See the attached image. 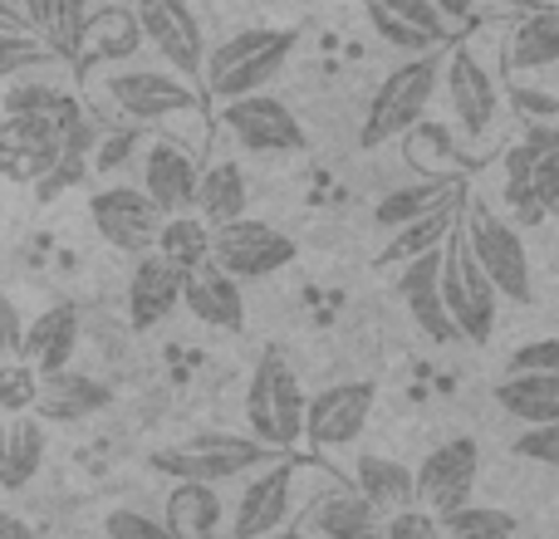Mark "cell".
<instances>
[{"label": "cell", "mask_w": 559, "mask_h": 539, "mask_svg": "<svg viewBox=\"0 0 559 539\" xmlns=\"http://www.w3.org/2000/svg\"><path fill=\"white\" fill-rule=\"evenodd\" d=\"M442 69L447 55L442 49H427V55H407L383 84L368 98L364 128H358V143L364 147H388L407 133L413 123H423L427 108H432L437 88H442Z\"/></svg>", "instance_id": "cell-1"}, {"label": "cell", "mask_w": 559, "mask_h": 539, "mask_svg": "<svg viewBox=\"0 0 559 539\" xmlns=\"http://www.w3.org/2000/svg\"><path fill=\"white\" fill-rule=\"evenodd\" d=\"M289 49H295V29H275V25H251L241 35L222 39L206 55V69H202L206 94L222 98V104L261 94L265 84L280 79V69L289 64Z\"/></svg>", "instance_id": "cell-2"}, {"label": "cell", "mask_w": 559, "mask_h": 539, "mask_svg": "<svg viewBox=\"0 0 559 539\" xmlns=\"http://www.w3.org/2000/svg\"><path fill=\"white\" fill-rule=\"evenodd\" d=\"M84 118V108L74 98H59L55 108L39 113H5L0 118V177L10 182H45L59 167L69 143V128Z\"/></svg>", "instance_id": "cell-3"}, {"label": "cell", "mask_w": 559, "mask_h": 539, "mask_svg": "<svg viewBox=\"0 0 559 539\" xmlns=\"http://www.w3.org/2000/svg\"><path fill=\"white\" fill-rule=\"evenodd\" d=\"M275 446H265L261 436H236V432H202V436H187L177 446H163V452L147 456V466L163 476H177V481H206V486H222L231 476L246 471H261V466L275 462Z\"/></svg>", "instance_id": "cell-4"}, {"label": "cell", "mask_w": 559, "mask_h": 539, "mask_svg": "<svg viewBox=\"0 0 559 539\" xmlns=\"http://www.w3.org/2000/svg\"><path fill=\"white\" fill-rule=\"evenodd\" d=\"M305 387H299L289 358L271 348V354L255 363L251 387H246V422H251V436H261L275 452H289V446L305 436Z\"/></svg>", "instance_id": "cell-5"}, {"label": "cell", "mask_w": 559, "mask_h": 539, "mask_svg": "<svg viewBox=\"0 0 559 539\" xmlns=\"http://www.w3.org/2000/svg\"><path fill=\"white\" fill-rule=\"evenodd\" d=\"M442 299H447V314H452L462 344H486V338L496 334L501 289L476 265L472 245H466V236H462V221H456V231L442 241Z\"/></svg>", "instance_id": "cell-6"}, {"label": "cell", "mask_w": 559, "mask_h": 539, "mask_svg": "<svg viewBox=\"0 0 559 539\" xmlns=\"http://www.w3.org/2000/svg\"><path fill=\"white\" fill-rule=\"evenodd\" d=\"M462 236H466V245H472L476 265L486 270V279L501 289V299L531 304V295H535V285H531V251H525L521 231H515L511 221H501V216H496L486 202H466L462 206Z\"/></svg>", "instance_id": "cell-7"}, {"label": "cell", "mask_w": 559, "mask_h": 539, "mask_svg": "<svg viewBox=\"0 0 559 539\" xmlns=\"http://www.w3.org/2000/svg\"><path fill=\"white\" fill-rule=\"evenodd\" d=\"M138 29H143V45H153L167 59V69L182 79H202L206 69V35L202 20L192 15L187 0H133Z\"/></svg>", "instance_id": "cell-8"}, {"label": "cell", "mask_w": 559, "mask_h": 539, "mask_svg": "<svg viewBox=\"0 0 559 539\" xmlns=\"http://www.w3.org/2000/svg\"><path fill=\"white\" fill-rule=\"evenodd\" d=\"M88 216H94V231L114 251H128V255L157 251V236H163V221H167L163 206L143 187H98L88 196Z\"/></svg>", "instance_id": "cell-9"}, {"label": "cell", "mask_w": 559, "mask_h": 539, "mask_svg": "<svg viewBox=\"0 0 559 539\" xmlns=\"http://www.w3.org/2000/svg\"><path fill=\"white\" fill-rule=\"evenodd\" d=\"M212 261L231 279H265L295 261V241L285 231H275L271 221L236 216V221L212 231Z\"/></svg>", "instance_id": "cell-10"}, {"label": "cell", "mask_w": 559, "mask_h": 539, "mask_svg": "<svg viewBox=\"0 0 559 539\" xmlns=\"http://www.w3.org/2000/svg\"><path fill=\"white\" fill-rule=\"evenodd\" d=\"M108 98L133 123H167L177 113H197V104H202L192 79L173 74V69H123V74H108Z\"/></svg>", "instance_id": "cell-11"}, {"label": "cell", "mask_w": 559, "mask_h": 539, "mask_svg": "<svg viewBox=\"0 0 559 539\" xmlns=\"http://www.w3.org/2000/svg\"><path fill=\"white\" fill-rule=\"evenodd\" d=\"M222 123L246 153H261V157L305 153V128H299V118L289 113V104H280L265 88L222 104Z\"/></svg>", "instance_id": "cell-12"}, {"label": "cell", "mask_w": 559, "mask_h": 539, "mask_svg": "<svg viewBox=\"0 0 559 539\" xmlns=\"http://www.w3.org/2000/svg\"><path fill=\"white\" fill-rule=\"evenodd\" d=\"M413 476H417V505H427L432 515H447L472 501L476 476H481V446L472 436H452V442L432 446Z\"/></svg>", "instance_id": "cell-13"}, {"label": "cell", "mask_w": 559, "mask_h": 539, "mask_svg": "<svg viewBox=\"0 0 559 539\" xmlns=\"http://www.w3.org/2000/svg\"><path fill=\"white\" fill-rule=\"evenodd\" d=\"M373 417V383H334L305 403V436L324 452L354 446Z\"/></svg>", "instance_id": "cell-14"}, {"label": "cell", "mask_w": 559, "mask_h": 539, "mask_svg": "<svg viewBox=\"0 0 559 539\" xmlns=\"http://www.w3.org/2000/svg\"><path fill=\"white\" fill-rule=\"evenodd\" d=\"M397 299H403L407 319H413L432 344H462L452 314H447V299H442V245L397 265Z\"/></svg>", "instance_id": "cell-15"}, {"label": "cell", "mask_w": 559, "mask_h": 539, "mask_svg": "<svg viewBox=\"0 0 559 539\" xmlns=\"http://www.w3.org/2000/svg\"><path fill=\"white\" fill-rule=\"evenodd\" d=\"M289 505H295V466L275 456L271 466H261V476H251V486L236 501L231 539H271L275 530H285Z\"/></svg>", "instance_id": "cell-16"}, {"label": "cell", "mask_w": 559, "mask_h": 539, "mask_svg": "<svg viewBox=\"0 0 559 539\" xmlns=\"http://www.w3.org/2000/svg\"><path fill=\"white\" fill-rule=\"evenodd\" d=\"M447 84V104H452V118L472 143H481L496 128V108H501V94H496V79L486 74V64L472 55V49H456L442 69Z\"/></svg>", "instance_id": "cell-17"}, {"label": "cell", "mask_w": 559, "mask_h": 539, "mask_svg": "<svg viewBox=\"0 0 559 539\" xmlns=\"http://www.w3.org/2000/svg\"><path fill=\"white\" fill-rule=\"evenodd\" d=\"M197 182H202V163L173 137H153L143 147V192L163 206V216L197 212Z\"/></svg>", "instance_id": "cell-18"}, {"label": "cell", "mask_w": 559, "mask_h": 539, "mask_svg": "<svg viewBox=\"0 0 559 539\" xmlns=\"http://www.w3.org/2000/svg\"><path fill=\"white\" fill-rule=\"evenodd\" d=\"M143 49V29H138V15L123 5H104V10H88L84 25H79L74 45H69V59H74L79 74L98 64H123Z\"/></svg>", "instance_id": "cell-19"}, {"label": "cell", "mask_w": 559, "mask_h": 539, "mask_svg": "<svg viewBox=\"0 0 559 539\" xmlns=\"http://www.w3.org/2000/svg\"><path fill=\"white\" fill-rule=\"evenodd\" d=\"M182 285L187 270H177L167 255H138L133 275H128V319H133V328H157L163 319H173V309L182 304Z\"/></svg>", "instance_id": "cell-20"}, {"label": "cell", "mask_w": 559, "mask_h": 539, "mask_svg": "<svg viewBox=\"0 0 559 539\" xmlns=\"http://www.w3.org/2000/svg\"><path fill=\"white\" fill-rule=\"evenodd\" d=\"M182 304L192 319L212 328H246V295H241V279H231L216 261H202L197 270H187V285H182Z\"/></svg>", "instance_id": "cell-21"}, {"label": "cell", "mask_w": 559, "mask_h": 539, "mask_svg": "<svg viewBox=\"0 0 559 539\" xmlns=\"http://www.w3.org/2000/svg\"><path fill=\"white\" fill-rule=\"evenodd\" d=\"M114 403V387L98 383L88 373H74V368H59V373H45L39 378V393H35V407L29 412L39 422H84V417L104 412Z\"/></svg>", "instance_id": "cell-22"}, {"label": "cell", "mask_w": 559, "mask_h": 539, "mask_svg": "<svg viewBox=\"0 0 559 539\" xmlns=\"http://www.w3.org/2000/svg\"><path fill=\"white\" fill-rule=\"evenodd\" d=\"M74 348H79V309L69 304V299H59L45 314H35V324H25L20 363H29L45 378V373H59V368L74 363Z\"/></svg>", "instance_id": "cell-23"}, {"label": "cell", "mask_w": 559, "mask_h": 539, "mask_svg": "<svg viewBox=\"0 0 559 539\" xmlns=\"http://www.w3.org/2000/svg\"><path fill=\"white\" fill-rule=\"evenodd\" d=\"M45 422L35 412H15L0 422V491H25L45 466Z\"/></svg>", "instance_id": "cell-24"}, {"label": "cell", "mask_w": 559, "mask_h": 539, "mask_svg": "<svg viewBox=\"0 0 559 539\" xmlns=\"http://www.w3.org/2000/svg\"><path fill=\"white\" fill-rule=\"evenodd\" d=\"M309 535L319 539H383V515L348 486V491H329L309 505L305 515Z\"/></svg>", "instance_id": "cell-25"}, {"label": "cell", "mask_w": 559, "mask_h": 539, "mask_svg": "<svg viewBox=\"0 0 559 539\" xmlns=\"http://www.w3.org/2000/svg\"><path fill=\"white\" fill-rule=\"evenodd\" d=\"M163 520L177 539H216L222 525H226V505H222V495H216V486L177 481L173 495H167Z\"/></svg>", "instance_id": "cell-26"}, {"label": "cell", "mask_w": 559, "mask_h": 539, "mask_svg": "<svg viewBox=\"0 0 559 539\" xmlns=\"http://www.w3.org/2000/svg\"><path fill=\"white\" fill-rule=\"evenodd\" d=\"M354 491L364 495L378 515H393V511L417 505V476H413V466L393 462V456L368 452V456H358V466H354Z\"/></svg>", "instance_id": "cell-27"}, {"label": "cell", "mask_w": 559, "mask_h": 539, "mask_svg": "<svg viewBox=\"0 0 559 539\" xmlns=\"http://www.w3.org/2000/svg\"><path fill=\"white\" fill-rule=\"evenodd\" d=\"M496 403L525 427L559 422V373H506L496 383Z\"/></svg>", "instance_id": "cell-28"}, {"label": "cell", "mask_w": 559, "mask_h": 539, "mask_svg": "<svg viewBox=\"0 0 559 539\" xmlns=\"http://www.w3.org/2000/svg\"><path fill=\"white\" fill-rule=\"evenodd\" d=\"M447 202H462V177H423V182H413V187L388 192L383 202L373 206V221L383 226V231H397V226L417 221V216L437 212V206H447Z\"/></svg>", "instance_id": "cell-29"}, {"label": "cell", "mask_w": 559, "mask_h": 539, "mask_svg": "<svg viewBox=\"0 0 559 539\" xmlns=\"http://www.w3.org/2000/svg\"><path fill=\"white\" fill-rule=\"evenodd\" d=\"M246 206H251V187H246L241 163L202 167V182H197V216H202L212 231L226 221H236V216H246Z\"/></svg>", "instance_id": "cell-30"}, {"label": "cell", "mask_w": 559, "mask_h": 539, "mask_svg": "<svg viewBox=\"0 0 559 539\" xmlns=\"http://www.w3.org/2000/svg\"><path fill=\"white\" fill-rule=\"evenodd\" d=\"M515 74H540V69L559 64V10H531L521 15V25L511 29V45H506Z\"/></svg>", "instance_id": "cell-31"}, {"label": "cell", "mask_w": 559, "mask_h": 539, "mask_svg": "<svg viewBox=\"0 0 559 539\" xmlns=\"http://www.w3.org/2000/svg\"><path fill=\"white\" fill-rule=\"evenodd\" d=\"M456 221H462V202H447V206H437V212L417 216V221L397 226L393 241L383 245V261L388 265H403V261H413V255L437 251V245H442L447 236L456 231Z\"/></svg>", "instance_id": "cell-32"}, {"label": "cell", "mask_w": 559, "mask_h": 539, "mask_svg": "<svg viewBox=\"0 0 559 539\" xmlns=\"http://www.w3.org/2000/svg\"><path fill=\"white\" fill-rule=\"evenodd\" d=\"M403 147H407V163L417 167L423 177H456V137L452 128L442 123H413L403 133Z\"/></svg>", "instance_id": "cell-33"}, {"label": "cell", "mask_w": 559, "mask_h": 539, "mask_svg": "<svg viewBox=\"0 0 559 539\" xmlns=\"http://www.w3.org/2000/svg\"><path fill=\"white\" fill-rule=\"evenodd\" d=\"M157 255H167L177 270H197L202 261H212V226L192 212L167 216L163 236H157Z\"/></svg>", "instance_id": "cell-34"}, {"label": "cell", "mask_w": 559, "mask_h": 539, "mask_svg": "<svg viewBox=\"0 0 559 539\" xmlns=\"http://www.w3.org/2000/svg\"><path fill=\"white\" fill-rule=\"evenodd\" d=\"M442 539H515V515L496 511V505H456V511L437 515Z\"/></svg>", "instance_id": "cell-35"}, {"label": "cell", "mask_w": 559, "mask_h": 539, "mask_svg": "<svg viewBox=\"0 0 559 539\" xmlns=\"http://www.w3.org/2000/svg\"><path fill=\"white\" fill-rule=\"evenodd\" d=\"M55 59L59 49L45 35H35V29H0V84L29 74L39 64H55Z\"/></svg>", "instance_id": "cell-36"}, {"label": "cell", "mask_w": 559, "mask_h": 539, "mask_svg": "<svg viewBox=\"0 0 559 539\" xmlns=\"http://www.w3.org/2000/svg\"><path fill=\"white\" fill-rule=\"evenodd\" d=\"M364 10H383V15H393V20H403V25L432 35L437 45H447V29H452V20H447L432 0H364Z\"/></svg>", "instance_id": "cell-37"}, {"label": "cell", "mask_w": 559, "mask_h": 539, "mask_svg": "<svg viewBox=\"0 0 559 539\" xmlns=\"http://www.w3.org/2000/svg\"><path fill=\"white\" fill-rule=\"evenodd\" d=\"M35 393H39V373L20 358H5L0 363V417H15V412H29L35 407Z\"/></svg>", "instance_id": "cell-38"}, {"label": "cell", "mask_w": 559, "mask_h": 539, "mask_svg": "<svg viewBox=\"0 0 559 539\" xmlns=\"http://www.w3.org/2000/svg\"><path fill=\"white\" fill-rule=\"evenodd\" d=\"M368 25L378 29V39H383V45L403 49V55H427V49H437L432 35H423V29H413V25H403V20L383 15V10H368Z\"/></svg>", "instance_id": "cell-39"}, {"label": "cell", "mask_w": 559, "mask_h": 539, "mask_svg": "<svg viewBox=\"0 0 559 539\" xmlns=\"http://www.w3.org/2000/svg\"><path fill=\"white\" fill-rule=\"evenodd\" d=\"M383 539H442V520L427 505H407L383 520Z\"/></svg>", "instance_id": "cell-40"}, {"label": "cell", "mask_w": 559, "mask_h": 539, "mask_svg": "<svg viewBox=\"0 0 559 539\" xmlns=\"http://www.w3.org/2000/svg\"><path fill=\"white\" fill-rule=\"evenodd\" d=\"M104 539H177L167 530V520L157 515H143V511H114L104 520Z\"/></svg>", "instance_id": "cell-41"}, {"label": "cell", "mask_w": 559, "mask_h": 539, "mask_svg": "<svg viewBox=\"0 0 559 539\" xmlns=\"http://www.w3.org/2000/svg\"><path fill=\"white\" fill-rule=\"evenodd\" d=\"M511 452L525 456V462H540V466H555L559 471V422L525 427V432L511 442Z\"/></svg>", "instance_id": "cell-42"}, {"label": "cell", "mask_w": 559, "mask_h": 539, "mask_svg": "<svg viewBox=\"0 0 559 539\" xmlns=\"http://www.w3.org/2000/svg\"><path fill=\"white\" fill-rule=\"evenodd\" d=\"M531 187H535V202H540L545 212L559 202V143H550V133H545V147L535 153Z\"/></svg>", "instance_id": "cell-43"}, {"label": "cell", "mask_w": 559, "mask_h": 539, "mask_svg": "<svg viewBox=\"0 0 559 539\" xmlns=\"http://www.w3.org/2000/svg\"><path fill=\"white\" fill-rule=\"evenodd\" d=\"M511 108L525 123H559V94H545V88H535V84H515Z\"/></svg>", "instance_id": "cell-44"}, {"label": "cell", "mask_w": 559, "mask_h": 539, "mask_svg": "<svg viewBox=\"0 0 559 539\" xmlns=\"http://www.w3.org/2000/svg\"><path fill=\"white\" fill-rule=\"evenodd\" d=\"M511 373H559V338H535L511 354Z\"/></svg>", "instance_id": "cell-45"}, {"label": "cell", "mask_w": 559, "mask_h": 539, "mask_svg": "<svg viewBox=\"0 0 559 539\" xmlns=\"http://www.w3.org/2000/svg\"><path fill=\"white\" fill-rule=\"evenodd\" d=\"M88 15V0H55V25H49V45L69 59V45H74L79 25Z\"/></svg>", "instance_id": "cell-46"}, {"label": "cell", "mask_w": 559, "mask_h": 539, "mask_svg": "<svg viewBox=\"0 0 559 539\" xmlns=\"http://www.w3.org/2000/svg\"><path fill=\"white\" fill-rule=\"evenodd\" d=\"M20 338H25V314H20L15 299L0 289V363L20 358Z\"/></svg>", "instance_id": "cell-47"}, {"label": "cell", "mask_w": 559, "mask_h": 539, "mask_svg": "<svg viewBox=\"0 0 559 539\" xmlns=\"http://www.w3.org/2000/svg\"><path fill=\"white\" fill-rule=\"evenodd\" d=\"M59 88H45V84H15L5 94V113H39V108H55L59 104Z\"/></svg>", "instance_id": "cell-48"}, {"label": "cell", "mask_w": 559, "mask_h": 539, "mask_svg": "<svg viewBox=\"0 0 559 539\" xmlns=\"http://www.w3.org/2000/svg\"><path fill=\"white\" fill-rule=\"evenodd\" d=\"M15 10L29 20V29H35V35L49 39V25H55V0H15Z\"/></svg>", "instance_id": "cell-49"}, {"label": "cell", "mask_w": 559, "mask_h": 539, "mask_svg": "<svg viewBox=\"0 0 559 539\" xmlns=\"http://www.w3.org/2000/svg\"><path fill=\"white\" fill-rule=\"evenodd\" d=\"M133 143H138L133 133H123V137H118V143H104V153H98V163H94V167H118V157H123Z\"/></svg>", "instance_id": "cell-50"}, {"label": "cell", "mask_w": 559, "mask_h": 539, "mask_svg": "<svg viewBox=\"0 0 559 539\" xmlns=\"http://www.w3.org/2000/svg\"><path fill=\"white\" fill-rule=\"evenodd\" d=\"M0 539H29V525L20 520V515L0 511Z\"/></svg>", "instance_id": "cell-51"}, {"label": "cell", "mask_w": 559, "mask_h": 539, "mask_svg": "<svg viewBox=\"0 0 559 539\" xmlns=\"http://www.w3.org/2000/svg\"><path fill=\"white\" fill-rule=\"evenodd\" d=\"M0 29H29V20L20 15V10L10 5V0H0Z\"/></svg>", "instance_id": "cell-52"}, {"label": "cell", "mask_w": 559, "mask_h": 539, "mask_svg": "<svg viewBox=\"0 0 559 539\" xmlns=\"http://www.w3.org/2000/svg\"><path fill=\"white\" fill-rule=\"evenodd\" d=\"M432 5H437V10H442V15H447V20H456V15H466V10H472V5H476V0H432Z\"/></svg>", "instance_id": "cell-53"}, {"label": "cell", "mask_w": 559, "mask_h": 539, "mask_svg": "<svg viewBox=\"0 0 559 539\" xmlns=\"http://www.w3.org/2000/svg\"><path fill=\"white\" fill-rule=\"evenodd\" d=\"M511 10H521V15H531V10H559V0H506Z\"/></svg>", "instance_id": "cell-54"}, {"label": "cell", "mask_w": 559, "mask_h": 539, "mask_svg": "<svg viewBox=\"0 0 559 539\" xmlns=\"http://www.w3.org/2000/svg\"><path fill=\"white\" fill-rule=\"evenodd\" d=\"M545 133H550V143H559V123H550V128H545Z\"/></svg>", "instance_id": "cell-55"}, {"label": "cell", "mask_w": 559, "mask_h": 539, "mask_svg": "<svg viewBox=\"0 0 559 539\" xmlns=\"http://www.w3.org/2000/svg\"><path fill=\"white\" fill-rule=\"evenodd\" d=\"M289 539H305V535H299V530H289Z\"/></svg>", "instance_id": "cell-56"}, {"label": "cell", "mask_w": 559, "mask_h": 539, "mask_svg": "<svg viewBox=\"0 0 559 539\" xmlns=\"http://www.w3.org/2000/svg\"><path fill=\"white\" fill-rule=\"evenodd\" d=\"M550 216H559V202H555V206H550Z\"/></svg>", "instance_id": "cell-57"}, {"label": "cell", "mask_w": 559, "mask_h": 539, "mask_svg": "<svg viewBox=\"0 0 559 539\" xmlns=\"http://www.w3.org/2000/svg\"><path fill=\"white\" fill-rule=\"evenodd\" d=\"M10 5H15V0H10Z\"/></svg>", "instance_id": "cell-58"}]
</instances>
